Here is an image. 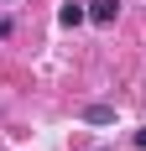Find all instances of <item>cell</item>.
I'll return each instance as SVG.
<instances>
[{"instance_id": "obj_6", "label": "cell", "mask_w": 146, "mask_h": 151, "mask_svg": "<svg viewBox=\"0 0 146 151\" xmlns=\"http://www.w3.org/2000/svg\"><path fill=\"white\" fill-rule=\"evenodd\" d=\"M5 5H11V0H5Z\"/></svg>"}, {"instance_id": "obj_5", "label": "cell", "mask_w": 146, "mask_h": 151, "mask_svg": "<svg viewBox=\"0 0 146 151\" xmlns=\"http://www.w3.org/2000/svg\"><path fill=\"white\" fill-rule=\"evenodd\" d=\"M94 151H104V146H94Z\"/></svg>"}, {"instance_id": "obj_2", "label": "cell", "mask_w": 146, "mask_h": 151, "mask_svg": "<svg viewBox=\"0 0 146 151\" xmlns=\"http://www.w3.org/2000/svg\"><path fill=\"white\" fill-rule=\"evenodd\" d=\"M58 21H63V26H84V21H89V11L78 5V0H68V5L58 11Z\"/></svg>"}, {"instance_id": "obj_3", "label": "cell", "mask_w": 146, "mask_h": 151, "mask_svg": "<svg viewBox=\"0 0 146 151\" xmlns=\"http://www.w3.org/2000/svg\"><path fill=\"white\" fill-rule=\"evenodd\" d=\"M84 120H89V125H110V120H115V109H110V104H89Z\"/></svg>"}, {"instance_id": "obj_1", "label": "cell", "mask_w": 146, "mask_h": 151, "mask_svg": "<svg viewBox=\"0 0 146 151\" xmlns=\"http://www.w3.org/2000/svg\"><path fill=\"white\" fill-rule=\"evenodd\" d=\"M115 16H120V0H94L89 5V21H99V26H110Z\"/></svg>"}, {"instance_id": "obj_4", "label": "cell", "mask_w": 146, "mask_h": 151, "mask_svg": "<svg viewBox=\"0 0 146 151\" xmlns=\"http://www.w3.org/2000/svg\"><path fill=\"white\" fill-rule=\"evenodd\" d=\"M5 37H11V26H5V21H0V42H5Z\"/></svg>"}]
</instances>
